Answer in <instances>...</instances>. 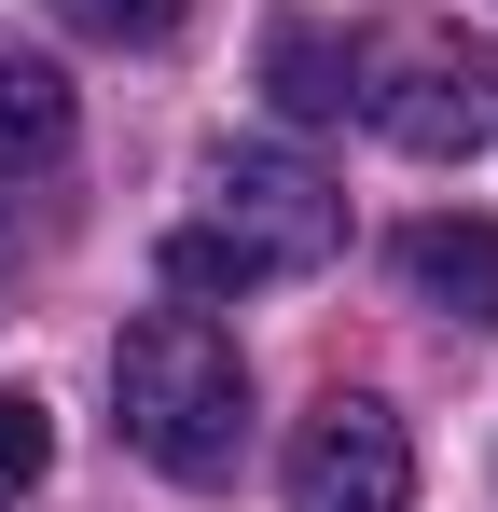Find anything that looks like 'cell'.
I'll use <instances>...</instances> for the list:
<instances>
[{
    "label": "cell",
    "instance_id": "1",
    "mask_svg": "<svg viewBox=\"0 0 498 512\" xmlns=\"http://www.w3.org/2000/svg\"><path fill=\"white\" fill-rule=\"evenodd\" d=\"M111 402H125V443L153 457L166 485H222L249 457V360L208 305H153L111 333Z\"/></svg>",
    "mask_w": 498,
    "mask_h": 512
},
{
    "label": "cell",
    "instance_id": "2",
    "mask_svg": "<svg viewBox=\"0 0 498 512\" xmlns=\"http://www.w3.org/2000/svg\"><path fill=\"white\" fill-rule=\"evenodd\" d=\"M346 250V194L305 153H208V222L166 236L180 291H263V277H319Z\"/></svg>",
    "mask_w": 498,
    "mask_h": 512
},
{
    "label": "cell",
    "instance_id": "3",
    "mask_svg": "<svg viewBox=\"0 0 498 512\" xmlns=\"http://www.w3.org/2000/svg\"><path fill=\"white\" fill-rule=\"evenodd\" d=\"M360 111L402 139L415 167H457V153H485L498 139V42H402V70L388 84H360Z\"/></svg>",
    "mask_w": 498,
    "mask_h": 512
},
{
    "label": "cell",
    "instance_id": "4",
    "mask_svg": "<svg viewBox=\"0 0 498 512\" xmlns=\"http://www.w3.org/2000/svg\"><path fill=\"white\" fill-rule=\"evenodd\" d=\"M415 499V443L388 402H319L291 429V512H402Z\"/></svg>",
    "mask_w": 498,
    "mask_h": 512
},
{
    "label": "cell",
    "instance_id": "5",
    "mask_svg": "<svg viewBox=\"0 0 498 512\" xmlns=\"http://www.w3.org/2000/svg\"><path fill=\"white\" fill-rule=\"evenodd\" d=\"M402 291L443 305V319H471V333H498V222H471V208L402 222Z\"/></svg>",
    "mask_w": 498,
    "mask_h": 512
},
{
    "label": "cell",
    "instance_id": "6",
    "mask_svg": "<svg viewBox=\"0 0 498 512\" xmlns=\"http://www.w3.org/2000/svg\"><path fill=\"white\" fill-rule=\"evenodd\" d=\"M70 139H83V111H70V84H56V56L0 42V180L70 167Z\"/></svg>",
    "mask_w": 498,
    "mask_h": 512
},
{
    "label": "cell",
    "instance_id": "7",
    "mask_svg": "<svg viewBox=\"0 0 498 512\" xmlns=\"http://www.w3.org/2000/svg\"><path fill=\"white\" fill-rule=\"evenodd\" d=\"M263 97H277L291 125H332V111L360 97V56H346V28H319V14H277V28H263Z\"/></svg>",
    "mask_w": 498,
    "mask_h": 512
},
{
    "label": "cell",
    "instance_id": "8",
    "mask_svg": "<svg viewBox=\"0 0 498 512\" xmlns=\"http://www.w3.org/2000/svg\"><path fill=\"white\" fill-rule=\"evenodd\" d=\"M42 471H56V416H42L28 388H0V499H28Z\"/></svg>",
    "mask_w": 498,
    "mask_h": 512
},
{
    "label": "cell",
    "instance_id": "9",
    "mask_svg": "<svg viewBox=\"0 0 498 512\" xmlns=\"http://www.w3.org/2000/svg\"><path fill=\"white\" fill-rule=\"evenodd\" d=\"M56 14H70L83 42H180V14H194V0H56Z\"/></svg>",
    "mask_w": 498,
    "mask_h": 512
}]
</instances>
